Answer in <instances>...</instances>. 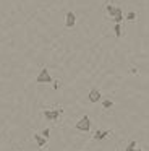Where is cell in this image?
Instances as JSON below:
<instances>
[{"mask_svg":"<svg viewBox=\"0 0 149 151\" xmlns=\"http://www.w3.org/2000/svg\"><path fill=\"white\" fill-rule=\"evenodd\" d=\"M54 80H52V76H50V73H49V70L47 68H42L41 72H39V75H37V78H36V83L37 85H44V83H52Z\"/></svg>","mask_w":149,"mask_h":151,"instance_id":"6da1fadb","label":"cell"},{"mask_svg":"<svg viewBox=\"0 0 149 151\" xmlns=\"http://www.w3.org/2000/svg\"><path fill=\"white\" fill-rule=\"evenodd\" d=\"M76 128L80 132H89L91 130V119L87 117V115L81 117L80 120H78V124H76Z\"/></svg>","mask_w":149,"mask_h":151,"instance_id":"7a4b0ae2","label":"cell"},{"mask_svg":"<svg viewBox=\"0 0 149 151\" xmlns=\"http://www.w3.org/2000/svg\"><path fill=\"white\" fill-rule=\"evenodd\" d=\"M58 115H60V111L58 109H45L44 111V117L47 120H57Z\"/></svg>","mask_w":149,"mask_h":151,"instance_id":"3957f363","label":"cell"},{"mask_svg":"<svg viewBox=\"0 0 149 151\" xmlns=\"http://www.w3.org/2000/svg\"><path fill=\"white\" fill-rule=\"evenodd\" d=\"M87 98H89L91 102H99L100 101V91L97 88H92L89 91V94H87Z\"/></svg>","mask_w":149,"mask_h":151,"instance_id":"277c9868","label":"cell"},{"mask_svg":"<svg viewBox=\"0 0 149 151\" xmlns=\"http://www.w3.org/2000/svg\"><path fill=\"white\" fill-rule=\"evenodd\" d=\"M74 23H76V17H74L73 12H68L67 17H65V24H67V28H73Z\"/></svg>","mask_w":149,"mask_h":151,"instance_id":"5b68a950","label":"cell"},{"mask_svg":"<svg viewBox=\"0 0 149 151\" xmlns=\"http://www.w3.org/2000/svg\"><path fill=\"white\" fill-rule=\"evenodd\" d=\"M105 10H107V13H109L112 18H115L117 15L122 13V8H120V7H115V5H107Z\"/></svg>","mask_w":149,"mask_h":151,"instance_id":"8992f818","label":"cell"},{"mask_svg":"<svg viewBox=\"0 0 149 151\" xmlns=\"http://www.w3.org/2000/svg\"><path fill=\"white\" fill-rule=\"evenodd\" d=\"M34 140H36V143H37V146L42 148V146L45 145V141H47V138L42 137V135H39V133H36V135H34Z\"/></svg>","mask_w":149,"mask_h":151,"instance_id":"52a82bcc","label":"cell"},{"mask_svg":"<svg viewBox=\"0 0 149 151\" xmlns=\"http://www.w3.org/2000/svg\"><path fill=\"white\" fill-rule=\"evenodd\" d=\"M109 133H110L109 130H97L96 133H94V138H96V140H104Z\"/></svg>","mask_w":149,"mask_h":151,"instance_id":"ba28073f","label":"cell"},{"mask_svg":"<svg viewBox=\"0 0 149 151\" xmlns=\"http://www.w3.org/2000/svg\"><path fill=\"white\" fill-rule=\"evenodd\" d=\"M113 31H115V36H117V37L122 36V28H120V23H115V26H113Z\"/></svg>","mask_w":149,"mask_h":151,"instance_id":"9c48e42d","label":"cell"},{"mask_svg":"<svg viewBox=\"0 0 149 151\" xmlns=\"http://www.w3.org/2000/svg\"><path fill=\"white\" fill-rule=\"evenodd\" d=\"M135 150H136V141H130L125 151H135Z\"/></svg>","mask_w":149,"mask_h":151,"instance_id":"30bf717a","label":"cell"},{"mask_svg":"<svg viewBox=\"0 0 149 151\" xmlns=\"http://www.w3.org/2000/svg\"><path fill=\"white\" fill-rule=\"evenodd\" d=\"M135 18H136V13H135V12H130V13L126 15V20H130V21H133Z\"/></svg>","mask_w":149,"mask_h":151,"instance_id":"8fae6325","label":"cell"},{"mask_svg":"<svg viewBox=\"0 0 149 151\" xmlns=\"http://www.w3.org/2000/svg\"><path fill=\"white\" fill-rule=\"evenodd\" d=\"M113 21H115V23H122V21H123V13L117 15V17L113 18Z\"/></svg>","mask_w":149,"mask_h":151,"instance_id":"7c38bea8","label":"cell"},{"mask_svg":"<svg viewBox=\"0 0 149 151\" xmlns=\"http://www.w3.org/2000/svg\"><path fill=\"white\" fill-rule=\"evenodd\" d=\"M102 106H104V109H109V107H112V106H113V102L112 101H104Z\"/></svg>","mask_w":149,"mask_h":151,"instance_id":"4fadbf2b","label":"cell"},{"mask_svg":"<svg viewBox=\"0 0 149 151\" xmlns=\"http://www.w3.org/2000/svg\"><path fill=\"white\" fill-rule=\"evenodd\" d=\"M41 135H42V137H45V138H49V135H50V130H49V128H44Z\"/></svg>","mask_w":149,"mask_h":151,"instance_id":"5bb4252c","label":"cell"},{"mask_svg":"<svg viewBox=\"0 0 149 151\" xmlns=\"http://www.w3.org/2000/svg\"><path fill=\"white\" fill-rule=\"evenodd\" d=\"M58 86H60V83H58V81H54V89H58Z\"/></svg>","mask_w":149,"mask_h":151,"instance_id":"9a60e30c","label":"cell"},{"mask_svg":"<svg viewBox=\"0 0 149 151\" xmlns=\"http://www.w3.org/2000/svg\"><path fill=\"white\" fill-rule=\"evenodd\" d=\"M135 151H143V150H138V148H136V150H135Z\"/></svg>","mask_w":149,"mask_h":151,"instance_id":"2e32d148","label":"cell"}]
</instances>
